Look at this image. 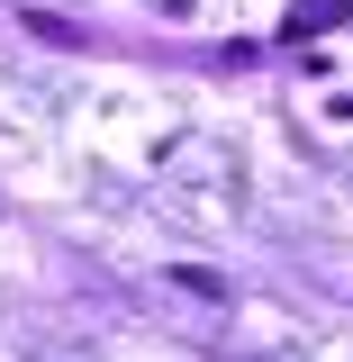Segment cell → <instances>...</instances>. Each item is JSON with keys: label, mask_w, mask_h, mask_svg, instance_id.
I'll return each mask as SVG.
<instances>
[{"label": "cell", "mask_w": 353, "mask_h": 362, "mask_svg": "<svg viewBox=\"0 0 353 362\" xmlns=\"http://www.w3.org/2000/svg\"><path fill=\"white\" fill-rule=\"evenodd\" d=\"M345 18H353V0H299V9L281 18V37L308 45V37H326V28H345Z\"/></svg>", "instance_id": "1"}, {"label": "cell", "mask_w": 353, "mask_h": 362, "mask_svg": "<svg viewBox=\"0 0 353 362\" xmlns=\"http://www.w3.org/2000/svg\"><path fill=\"white\" fill-rule=\"evenodd\" d=\"M18 37H37V45H54V54H73V45H91L73 18H54V9H18Z\"/></svg>", "instance_id": "2"}, {"label": "cell", "mask_w": 353, "mask_h": 362, "mask_svg": "<svg viewBox=\"0 0 353 362\" xmlns=\"http://www.w3.org/2000/svg\"><path fill=\"white\" fill-rule=\"evenodd\" d=\"M173 281H181V290H190V299H226V281H218V272H199V263H181Z\"/></svg>", "instance_id": "3"}]
</instances>
